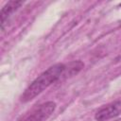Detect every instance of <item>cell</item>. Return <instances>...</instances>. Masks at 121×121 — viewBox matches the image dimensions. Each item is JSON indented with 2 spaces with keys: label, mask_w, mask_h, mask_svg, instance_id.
<instances>
[{
  "label": "cell",
  "mask_w": 121,
  "mask_h": 121,
  "mask_svg": "<svg viewBox=\"0 0 121 121\" xmlns=\"http://www.w3.org/2000/svg\"><path fill=\"white\" fill-rule=\"evenodd\" d=\"M121 113V100H115L110 102L100 109H98L95 114L96 121H108L119 115Z\"/></svg>",
  "instance_id": "obj_2"
},
{
  "label": "cell",
  "mask_w": 121,
  "mask_h": 121,
  "mask_svg": "<svg viewBox=\"0 0 121 121\" xmlns=\"http://www.w3.org/2000/svg\"><path fill=\"white\" fill-rule=\"evenodd\" d=\"M84 67V63L80 60H75L65 64V69L63 72L62 78H66L68 77H72L77 75L82 68Z\"/></svg>",
  "instance_id": "obj_5"
},
{
  "label": "cell",
  "mask_w": 121,
  "mask_h": 121,
  "mask_svg": "<svg viewBox=\"0 0 121 121\" xmlns=\"http://www.w3.org/2000/svg\"><path fill=\"white\" fill-rule=\"evenodd\" d=\"M54 101H46L36 108L24 121H46L56 110Z\"/></svg>",
  "instance_id": "obj_3"
},
{
  "label": "cell",
  "mask_w": 121,
  "mask_h": 121,
  "mask_svg": "<svg viewBox=\"0 0 121 121\" xmlns=\"http://www.w3.org/2000/svg\"><path fill=\"white\" fill-rule=\"evenodd\" d=\"M65 64L63 63H56L50 66L27 86V88L21 95L20 100L23 103L29 102L41 93H43L45 89H47L50 85L57 82L58 80L62 79Z\"/></svg>",
  "instance_id": "obj_1"
},
{
  "label": "cell",
  "mask_w": 121,
  "mask_h": 121,
  "mask_svg": "<svg viewBox=\"0 0 121 121\" xmlns=\"http://www.w3.org/2000/svg\"><path fill=\"white\" fill-rule=\"evenodd\" d=\"M24 4L23 1H9L1 9V29L4 30L9 17Z\"/></svg>",
  "instance_id": "obj_4"
}]
</instances>
